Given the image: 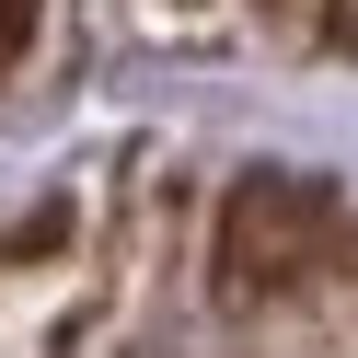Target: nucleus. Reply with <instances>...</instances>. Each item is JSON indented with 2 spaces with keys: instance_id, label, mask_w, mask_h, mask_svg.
Returning <instances> with one entry per match:
<instances>
[{
  "instance_id": "1",
  "label": "nucleus",
  "mask_w": 358,
  "mask_h": 358,
  "mask_svg": "<svg viewBox=\"0 0 358 358\" xmlns=\"http://www.w3.org/2000/svg\"><path fill=\"white\" fill-rule=\"evenodd\" d=\"M324 255H335V196L312 173H243L231 185V208H220V289L231 301L324 278Z\"/></svg>"
},
{
  "instance_id": "2",
  "label": "nucleus",
  "mask_w": 358,
  "mask_h": 358,
  "mask_svg": "<svg viewBox=\"0 0 358 358\" xmlns=\"http://www.w3.org/2000/svg\"><path fill=\"white\" fill-rule=\"evenodd\" d=\"M12 24H24V0H0V47H12Z\"/></svg>"
}]
</instances>
